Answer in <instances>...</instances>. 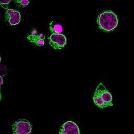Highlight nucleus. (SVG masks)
I'll use <instances>...</instances> for the list:
<instances>
[{
    "label": "nucleus",
    "mask_w": 134,
    "mask_h": 134,
    "mask_svg": "<svg viewBox=\"0 0 134 134\" xmlns=\"http://www.w3.org/2000/svg\"><path fill=\"white\" fill-rule=\"evenodd\" d=\"M95 92L97 93L100 98L105 102L107 106H111L113 105L111 94L106 90L105 86L102 83H99Z\"/></svg>",
    "instance_id": "obj_4"
},
{
    "label": "nucleus",
    "mask_w": 134,
    "mask_h": 134,
    "mask_svg": "<svg viewBox=\"0 0 134 134\" xmlns=\"http://www.w3.org/2000/svg\"><path fill=\"white\" fill-rule=\"evenodd\" d=\"M20 13L13 9H7L5 12V20L11 25L18 24L20 21Z\"/></svg>",
    "instance_id": "obj_6"
},
{
    "label": "nucleus",
    "mask_w": 134,
    "mask_h": 134,
    "mask_svg": "<svg viewBox=\"0 0 134 134\" xmlns=\"http://www.w3.org/2000/svg\"><path fill=\"white\" fill-rule=\"evenodd\" d=\"M59 134H80V129L75 122L68 121L62 125Z\"/></svg>",
    "instance_id": "obj_5"
},
{
    "label": "nucleus",
    "mask_w": 134,
    "mask_h": 134,
    "mask_svg": "<svg viewBox=\"0 0 134 134\" xmlns=\"http://www.w3.org/2000/svg\"><path fill=\"white\" fill-rule=\"evenodd\" d=\"M3 78L2 76H1L0 75V87H1V86L2 84H3Z\"/></svg>",
    "instance_id": "obj_12"
},
{
    "label": "nucleus",
    "mask_w": 134,
    "mask_h": 134,
    "mask_svg": "<svg viewBox=\"0 0 134 134\" xmlns=\"http://www.w3.org/2000/svg\"><path fill=\"white\" fill-rule=\"evenodd\" d=\"M99 28L105 32L113 30L118 25V20L116 15L111 10L105 11L97 17Z\"/></svg>",
    "instance_id": "obj_1"
},
{
    "label": "nucleus",
    "mask_w": 134,
    "mask_h": 134,
    "mask_svg": "<svg viewBox=\"0 0 134 134\" xmlns=\"http://www.w3.org/2000/svg\"><path fill=\"white\" fill-rule=\"evenodd\" d=\"M0 61H1V57H0Z\"/></svg>",
    "instance_id": "obj_14"
},
{
    "label": "nucleus",
    "mask_w": 134,
    "mask_h": 134,
    "mask_svg": "<svg viewBox=\"0 0 134 134\" xmlns=\"http://www.w3.org/2000/svg\"><path fill=\"white\" fill-rule=\"evenodd\" d=\"M49 41L50 45L55 49H61L66 43V37L61 34L52 33L49 37Z\"/></svg>",
    "instance_id": "obj_3"
},
{
    "label": "nucleus",
    "mask_w": 134,
    "mask_h": 134,
    "mask_svg": "<svg viewBox=\"0 0 134 134\" xmlns=\"http://www.w3.org/2000/svg\"><path fill=\"white\" fill-rule=\"evenodd\" d=\"M50 30L53 34H61L62 31V26L58 23L52 21L49 24Z\"/></svg>",
    "instance_id": "obj_8"
},
{
    "label": "nucleus",
    "mask_w": 134,
    "mask_h": 134,
    "mask_svg": "<svg viewBox=\"0 0 134 134\" xmlns=\"http://www.w3.org/2000/svg\"><path fill=\"white\" fill-rule=\"evenodd\" d=\"M1 99V90H0V100Z\"/></svg>",
    "instance_id": "obj_13"
},
{
    "label": "nucleus",
    "mask_w": 134,
    "mask_h": 134,
    "mask_svg": "<svg viewBox=\"0 0 134 134\" xmlns=\"http://www.w3.org/2000/svg\"><path fill=\"white\" fill-rule=\"evenodd\" d=\"M12 0H0V5L3 7L4 9H7L8 4Z\"/></svg>",
    "instance_id": "obj_11"
},
{
    "label": "nucleus",
    "mask_w": 134,
    "mask_h": 134,
    "mask_svg": "<svg viewBox=\"0 0 134 134\" xmlns=\"http://www.w3.org/2000/svg\"><path fill=\"white\" fill-rule=\"evenodd\" d=\"M16 5L19 7H24L29 3L30 0H14Z\"/></svg>",
    "instance_id": "obj_10"
},
{
    "label": "nucleus",
    "mask_w": 134,
    "mask_h": 134,
    "mask_svg": "<svg viewBox=\"0 0 134 134\" xmlns=\"http://www.w3.org/2000/svg\"><path fill=\"white\" fill-rule=\"evenodd\" d=\"M27 39L38 46H42L44 44V36L41 34L37 35V32H32V34L27 37Z\"/></svg>",
    "instance_id": "obj_7"
},
{
    "label": "nucleus",
    "mask_w": 134,
    "mask_h": 134,
    "mask_svg": "<svg viewBox=\"0 0 134 134\" xmlns=\"http://www.w3.org/2000/svg\"><path fill=\"white\" fill-rule=\"evenodd\" d=\"M12 129L14 134H29L31 132L32 126L28 120L21 119L14 123Z\"/></svg>",
    "instance_id": "obj_2"
},
{
    "label": "nucleus",
    "mask_w": 134,
    "mask_h": 134,
    "mask_svg": "<svg viewBox=\"0 0 134 134\" xmlns=\"http://www.w3.org/2000/svg\"><path fill=\"white\" fill-rule=\"evenodd\" d=\"M93 102L95 104L100 108H103L107 107V105L105 103V102L100 98L99 95L96 92L94 93V96L93 97Z\"/></svg>",
    "instance_id": "obj_9"
}]
</instances>
